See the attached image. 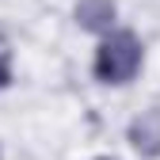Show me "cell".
<instances>
[{
    "instance_id": "7a4b0ae2",
    "label": "cell",
    "mask_w": 160,
    "mask_h": 160,
    "mask_svg": "<svg viewBox=\"0 0 160 160\" xmlns=\"http://www.w3.org/2000/svg\"><path fill=\"white\" fill-rule=\"evenodd\" d=\"M130 145L141 152L145 160L160 156V111H141L130 122Z\"/></svg>"
},
{
    "instance_id": "3957f363",
    "label": "cell",
    "mask_w": 160,
    "mask_h": 160,
    "mask_svg": "<svg viewBox=\"0 0 160 160\" xmlns=\"http://www.w3.org/2000/svg\"><path fill=\"white\" fill-rule=\"evenodd\" d=\"M114 15H118L114 0H76V23L84 31H95V34L99 31H111Z\"/></svg>"
},
{
    "instance_id": "5b68a950",
    "label": "cell",
    "mask_w": 160,
    "mask_h": 160,
    "mask_svg": "<svg viewBox=\"0 0 160 160\" xmlns=\"http://www.w3.org/2000/svg\"><path fill=\"white\" fill-rule=\"evenodd\" d=\"M95 160H114V156H95Z\"/></svg>"
},
{
    "instance_id": "277c9868",
    "label": "cell",
    "mask_w": 160,
    "mask_h": 160,
    "mask_svg": "<svg viewBox=\"0 0 160 160\" xmlns=\"http://www.w3.org/2000/svg\"><path fill=\"white\" fill-rule=\"evenodd\" d=\"M12 84V61H8V53L0 50V88H8Z\"/></svg>"
},
{
    "instance_id": "6da1fadb",
    "label": "cell",
    "mask_w": 160,
    "mask_h": 160,
    "mask_svg": "<svg viewBox=\"0 0 160 160\" xmlns=\"http://www.w3.org/2000/svg\"><path fill=\"white\" fill-rule=\"evenodd\" d=\"M141 69V42L133 31H114L95 50V76L103 84H130Z\"/></svg>"
}]
</instances>
